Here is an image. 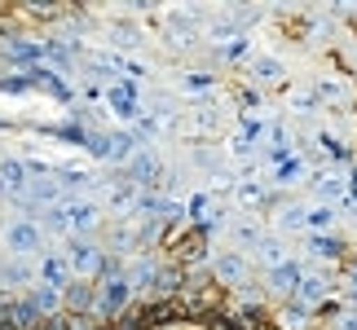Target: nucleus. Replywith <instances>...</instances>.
<instances>
[{"instance_id": "obj_1", "label": "nucleus", "mask_w": 357, "mask_h": 330, "mask_svg": "<svg viewBox=\"0 0 357 330\" xmlns=\"http://www.w3.org/2000/svg\"><path fill=\"white\" fill-rule=\"evenodd\" d=\"M53 229H93L98 225V207H89V203H58V207L49 212Z\"/></svg>"}, {"instance_id": "obj_2", "label": "nucleus", "mask_w": 357, "mask_h": 330, "mask_svg": "<svg viewBox=\"0 0 357 330\" xmlns=\"http://www.w3.org/2000/svg\"><path fill=\"white\" fill-rule=\"evenodd\" d=\"M71 269L79 273V278H102V269H106V256L98 251L93 242H71Z\"/></svg>"}, {"instance_id": "obj_3", "label": "nucleus", "mask_w": 357, "mask_h": 330, "mask_svg": "<svg viewBox=\"0 0 357 330\" xmlns=\"http://www.w3.org/2000/svg\"><path fill=\"white\" fill-rule=\"evenodd\" d=\"M128 299H132V282L119 273V278H106V282H102L98 308H102V313H123V308H128Z\"/></svg>"}, {"instance_id": "obj_4", "label": "nucleus", "mask_w": 357, "mask_h": 330, "mask_svg": "<svg viewBox=\"0 0 357 330\" xmlns=\"http://www.w3.org/2000/svg\"><path fill=\"white\" fill-rule=\"evenodd\" d=\"M106 97H111V106L119 110L123 119H132V115H137V97H142V88H137L132 79H115V84H111V93H106Z\"/></svg>"}, {"instance_id": "obj_5", "label": "nucleus", "mask_w": 357, "mask_h": 330, "mask_svg": "<svg viewBox=\"0 0 357 330\" xmlns=\"http://www.w3.org/2000/svg\"><path fill=\"white\" fill-rule=\"evenodd\" d=\"M40 278H45V286H53V291H66V286H71V269H66V260L45 256L40 260Z\"/></svg>"}, {"instance_id": "obj_6", "label": "nucleus", "mask_w": 357, "mask_h": 330, "mask_svg": "<svg viewBox=\"0 0 357 330\" xmlns=\"http://www.w3.org/2000/svg\"><path fill=\"white\" fill-rule=\"evenodd\" d=\"M9 246H13V251H36V246H40V229L26 225V220H18V225L9 229Z\"/></svg>"}, {"instance_id": "obj_7", "label": "nucleus", "mask_w": 357, "mask_h": 330, "mask_svg": "<svg viewBox=\"0 0 357 330\" xmlns=\"http://www.w3.org/2000/svg\"><path fill=\"white\" fill-rule=\"evenodd\" d=\"M128 172H132V181H159L163 168H159V159L150 155V150H142V155H132V168Z\"/></svg>"}, {"instance_id": "obj_8", "label": "nucleus", "mask_w": 357, "mask_h": 330, "mask_svg": "<svg viewBox=\"0 0 357 330\" xmlns=\"http://www.w3.org/2000/svg\"><path fill=\"white\" fill-rule=\"evenodd\" d=\"M62 295H66V304H71V308H98V291H93L89 282H71Z\"/></svg>"}, {"instance_id": "obj_9", "label": "nucleus", "mask_w": 357, "mask_h": 330, "mask_svg": "<svg viewBox=\"0 0 357 330\" xmlns=\"http://www.w3.org/2000/svg\"><path fill=\"white\" fill-rule=\"evenodd\" d=\"M300 278H305V273H300V265H278V269L269 273V282L278 286V291H296Z\"/></svg>"}, {"instance_id": "obj_10", "label": "nucleus", "mask_w": 357, "mask_h": 330, "mask_svg": "<svg viewBox=\"0 0 357 330\" xmlns=\"http://www.w3.org/2000/svg\"><path fill=\"white\" fill-rule=\"evenodd\" d=\"M344 189H349V176H340V172L318 176V194L322 198H344Z\"/></svg>"}, {"instance_id": "obj_11", "label": "nucleus", "mask_w": 357, "mask_h": 330, "mask_svg": "<svg viewBox=\"0 0 357 330\" xmlns=\"http://www.w3.org/2000/svg\"><path fill=\"white\" fill-rule=\"evenodd\" d=\"M62 304V291H53V286H40V291H31V308L36 313H58Z\"/></svg>"}, {"instance_id": "obj_12", "label": "nucleus", "mask_w": 357, "mask_h": 330, "mask_svg": "<svg viewBox=\"0 0 357 330\" xmlns=\"http://www.w3.org/2000/svg\"><path fill=\"white\" fill-rule=\"evenodd\" d=\"M300 304H318V299L326 295V278H300Z\"/></svg>"}, {"instance_id": "obj_13", "label": "nucleus", "mask_w": 357, "mask_h": 330, "mask_svg": "<svg viewBox=\"0 0 357 330\" xmlns=\"http://www.w3.org/2000/svg\"><path fill=\"white\" fill-rule=\"evenodd\" d=\"M212 84H216V79H212L208 71H190V75L181 79V88H185V93H195V97H203V93H212Z\"/></svg>"}, {"instance_id": "obj_14", "label": "nucleus", "mask_w": 357, "mask_h": 330, "mask_svg": "<svg viewBox=\"0 0 357 330\" xmlns=\"http://www.w3.org/2000/svg\"><path fill=\"white\" fill-rule=\"evenodd\" d=\"M216 269H221V278H225V282H243V278H247L243 256H221V265H216Z\"/></svg>"}, {"instance_id": "obj_15", "label": "nucleus", "mask_w": 357, "mask_h": 330, "mask_svg": "<svg viewBox=\"0 0 357 330\" xmlns=\"http://www.w3.org/2000/svg\"><path fill=\"white\" fill-rule=\"evenodd\" d=\"M0 185L26 189V168H22V163H0Z\"/></svg>"}, {"instance_id": "obj_16", "label": "nucleus", "mask_w": 357, "mask_h": 330, "mask_svg": "<svg viewBox=\"0 0 357 330\" xmlns=\"http://www.w3.org/2000/svg\"><path fill=\"white\" fill-rule=\"evenodd\" d=\"M260 260H265L269 269L287 265V256H282V242H273V238H260Z\"/></svg>"}, {"instance_id": "obj_17", "label": "nucleus", "mask_w": 357, "mask_h": 330, "mask_svg": "<svg viewBox=\"0 0 357 330\" xmlns=\"http://www.w3.org/2000/svg\"><path fill=\"white\" fill-rule=\"evenodd\" d=\"M278 225H282V229H305V225H309V207H282Z\"/></svg>"}, {"instance_id": "obj_18", "label": "nucleus", "mask_w": 357, "mask_h": 330, "mask_svg": "<svg viewBox=\"0 0 357 330\" xmlns=\"http://www.w3.org/2000/svg\"><path fill=\"white\" fill-rule=\"evenodd\" d=\"M238 203L243 207H260V203H265V189H260L256 181H247V185H238Z\"/></svg>"}, {"instance_id": "obj_19", "label": "nucleus", "mask_w": 357, "mask_h": 330, "mask_svg": "<svg viewBox=\"0 0 357 330\" xmlns=\"http://www.w3.org/2000/svg\"><path fill=\"white\" fill-rule=\"evenodd\" d=\"M256 79H282V62L278 58H256Z\"/></svg>"}, {"instance_id": "obj_20", "label": "nucleus", "mask_w": 357, "mask_h": 330, "mask_svg": "<svg viewBox=\"0 0 357 330\" xmlns=\"http://www.w3.org/2000/svg\"><path fill=\"white\" fill-rule=\"evenodd\" d=\"M26 194L40 198V203H49V198H58V181H53V176H49V181H36L31 189H26Z\"/></svg>"}, {"instance_id": "obj_21", "label": "nucleus", "mask_w": 357, "mask_h": 330, "mask_svg": "<svg viewBox=\"0 0 357 330\" xmlns=\"http://www.w3.org/2000/svg\"><path fill=\"white\" fill-rule=\"evenodd\" d=\"M247 49H252L247 40H229V45L221 49V58H225V62H243V58H247Z\"/></svg>"}, {"instance_id": "obj_22", "label": "nucleus", "mask_w": 357, "mask_h": 330, "mask_svg": "<svg viewBox=\"0 0 357 330\" xmlns=\"http://www.w3.org/2000/svg\"><path fill=\"white\" fill-rule=\"evenodd\" d=\"M331 225H335V216L326 212V207H313L309 212V229H331Z\"/></svg>"}, {"instance_id": "obj_23", "label": "nucleus", "mask_w": 357, "mask_h": 330, "mask_svg": "<svg viewBox=\"0 0 357 330\" xmlns=\"http://www.w3.org/2000/svg\"><path fill=\"white\" fill-rule=\"evenodd\" d=\"M313 102H318L313 93H291V106H296V110H313Z\"/></svg>"}, {"instance_id": "obj_24", "label": "nucleus", "mask_w": 357, "mask_h": 330, "mask_svg": "<svg viewBox=\"0 0 357 330\" xmlns=\"http://www.w3.org/2000/svg\"><path fill=\"white\" fill-rule=\"evenodd\" d=\"M36 58H40V49H31V45H22V49H18V62H22V66H31Z\"/></svg>"}, {"instance_id": "obj_25", "label": "nucleus", "mask_w": 357, "mask_h": 330, "mask_svg": "<svg viewBox=\"0 0 357 330\" xmlns=\"http://www.w3.org/2000/svg\"><path fill=\"white\" fill-rule=\"evenodd\" d=\"M5 273H9V282H26V265H9Z\"/></svg>"}]
</instances>
